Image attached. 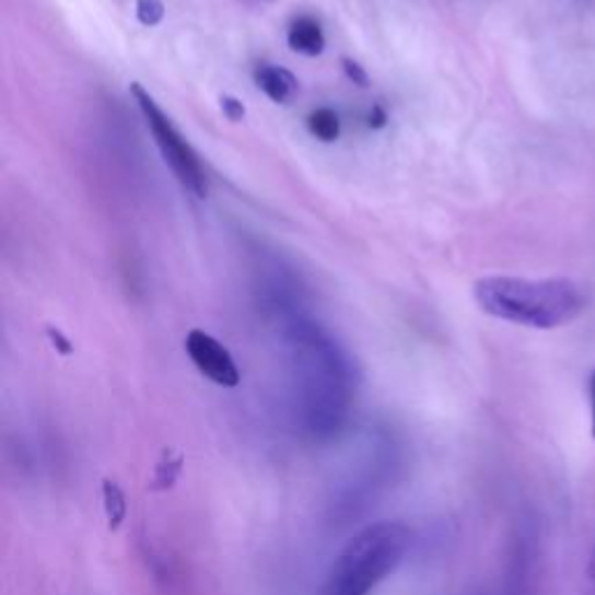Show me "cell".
<instances>
[{"label":"cell","instance_id":"cell-13","mask_svg":"<svg viewBox=\"0 0 595 595\" xmlns=\"http://www.w3.org/2000/svg\"><path fill=\"white\" fill-rule=\"evenodd\" d=\"M342 68L347 72V78L353 82V84H359L361 89H365L370 84V78H368V72L363 70L361 63H357L353 59H342Z\"/></svg>","mask_w":595,"mask_h":595},{"label":"cell","instance_id":"cell-3","mask_svg":"<svg viewBox=\"0 0 595 595\" xmlns=\"http://www.w3.org/2000/svg\"><path fill=\"white\" fill-rule=\"evenodd\" d=\"M412 533L400 521H377L353 535L328 572L322 595H370L405 561Z\"/></svg>","mask_w":595,"mask_h":595},{"label":"cell","instance_id":"cell-10","mask_svg":"<svg viewBox=\"0 0 595 595\" xmlns=\"http://www.w3.org/2000/svg\"><path fill=\"white\" fill-rule=\"evenodd\" d=\"M182 470V456L165 454L163 460L156 465V475H154V489H171L175 479L179 477Z\"/></svg>","mask_w":595,"mask_h":595},{"label":"cell","instance_id":"cell-17","mask_svg":"<svg viewBox=\"0 0 595 595\" xmlns=\"http://www.w3.org/2000/svg\"><path fill=\"white\" fill-rule=\"evenodd\" d=\"M588 574H591V582H593V586H595V551H593L591 563H588Z\"/></svg>","mask_w":595,"mask_h":595},{"label":"cell","instance_id":"cell-6","mask_svg":"<svg viewBox=\"0 0 595 595\" xmlns=\"http://www.w3.org/2000/svg\"><path fill=\"white\" fill-rule=\"evenodd\" d=\"M254 82L272 103H279V105L291 103L298 93V80L293 78V72L279 66H268V63L258 66L254 70Z\"/></svg>","mask_w":595,"mask_h":595},{"label":"cell","instance_id":"cell-8","mask_svg":"<svg viewBox=\"0 0 595 595\" xmlns=\"http://www.w3.org/2000/svg\"><path fill=\"white\" fill-rule=\"evenodd\" d=\"M103 508H105L109 530H119L126 521L128 505H126V493L115 479H103Z\"/></svg>","mask_w":595,"mask_h":595},{"label":"cell","instance_id":"cell-7","mask_svg":"<svg viewBox=\"0 0 595 595\" xmlns=\"http://www.w3.org/2000/svg\"><path fill=\"white\" fill-rule=\"evenodd\" d=\"M287 43L293 51L303 56H319L326 49V35L319 26V22L312 16H301L289 26Z\"/></svg>","mask_w":595,"mask_h":595},{"label":"cell","instance_id":"cell-1","mask_svg":"<svg viewBox=\"0 0 595 595\" xmlns=\"http://www.w3.org/2000/svg\"><path fill=\"white\" fill-rule=\"evenodd\" d=\"M475 301L495 319L539 330L570 324L584 310V293L570 279L483 277Z\"/></svg>","mask_w":595,"mask_h":595},{"label":"cell","instance_id":"cell-12","mask_svg":"<svg viewBox=\"0 0 595 595\" xmlns=\"http://www.w3.org/2000/svg\"><path fill=\"white\" fill-rule=\"evenodd\" d=\"M221 109L229 121H242L247 115V109H245V105H242V101H237L233 96H221Z\"/></svg>","mask_w":595,"mask_h":595},{"label":"cell","instance_id":"cell-16","mask_svg":"<svg viewBox=\"0 0 595 595\" xmlns=\"http://www.w3.org/2000/svg\"><path fill=\"white\" fill-rule=\"evenodd\" d=\"M591 407H593V421H591V433H593V440H595V372L591 377Z\"/></svg>","mask_w":595,"mask_h":595},{"label":"cell","instance_id":"cell-5","mask_svg":"<svg viewBox=\"0 0 595 595\" xmlns=\"http://www.w3.org/2000/svg\"><path fill=\"white\" fill-rule=\"evenodd\" d=\"M184 349L189 353L191 363L198 368L200 375L223 388H235L240 384V370L233 353L223 347L210 332L194 328L184 340Z\"/></svg>","mask_w":595,"mask_h":595},{"label":"cell","instance_id":"cell-9","mask_svg":"<svg viewBox=\"0 0 595 595\" xmlns=\"http://www.w3.org/2000/svg\"><path fill=\"white\" fill-rule=\"evenodd\" d=\"M307 128H310V133L316 140L335 142V140L340 138V117H338V112L330 109V107L314 109L312 115L307 117Z\"/></svg>","mask_w":595,"mask_h":595},{"label":"cell","instance_id":"cell-2","mask_svg":"<svg viewBox=\"0 0 595 595\" xmlns=\"http://www.w3.org/2000/svg\"><path fill=\"white\" fill-rule=\"evenodd\" d=\"M295 421L312 440H332L349 417L351 386L342 359L328 347H307L298 357L293 386Z\"/></svg>","mask_w":595,"mask_h":595},{"label":"cell","instance_id":"cell-15","mask_svg":"<svg viewBox=\"0 0 595 595\" xmlns=\"http://www.w3.org/2000/svg\"><path fill=\"white\" fill-rule=\"evenodd\" d=\"M386 121H388V117H386V112H384L382 105H375L370 109V115H368V126L370 128H384Z\"/></svg>","mask_w":595,"mask_h":595},{"label":"cell","instance_id":"cell-14","mask_svg":"<svg viewBox=\"0 0 595 595\" xmlns=\"http://www.w3.org/2000/svg\"><path fill=\"white\" fill-rule=\"evenodd\" d=\"M47 335H49V340H51V345H54V349H56V351H59V353H66V357H68V353H72V345H70V340L66 338V335H63L59 328H47Z\"/></svg>","mask_w":595,"mask_h":595},{"label":"cell","instance_id":"cell-4","mask_svg":"<svg viewBox=\"0 0 595 595\" xmlns=\"http://www.w3.org/2000/svg\"><path fill=\"white\" fill-rule=\"evenodd\" d=\"M130 93H133V98L142 112L147 128L152 130L163 161L175 173L179 184L186 191H191L196 198L208 196V177H205L202 163L196 154V149L189 144V140L179 133L173 119L165 115L152 96H149V93L142 89V84L138 82L130 84Z\"/></svg>","mask_w":595,"mask_h":595},{"label":"cell","instance_id":"cell-11","mask_svg":"<svg viewBox=\"0 0 595 595\" xmlns=\"http://www.w3.org/2000/svg\"><path fill=\"white\" fill-rule=\"evenodd\" d=\"M136 14H138V22L142 26H149V28L159 26L163 22V16H165L163 0H138Z\"/></svg>","mask_w":595,"mask_h":595}]
</instances>
